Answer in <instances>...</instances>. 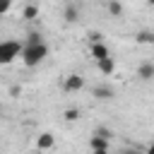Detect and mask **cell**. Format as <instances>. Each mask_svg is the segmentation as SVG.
I'll list each match as a JSON object with an SVG mask.
<instances>
[{
  "mask_svg": "<svg viewBox=\"0 0 154 154\" xmlns=\"http://www.w3.org/2000/svg\"><path fill=\"white\" fill-rule=\"evenodd\" d=\"M46 55H48V46H46V41H43V43H24L22 63H24L26 67H36Z\"/></svg>",
  "mask_w": 154,
  "mask_h": 154,
  "instance_id": "obj_1",
  "label": "cell"
},
{
  "mask_svg": "<svg viewBox=\"0 0 154 154\" xmlns=\"http://www.w3.org/2000/svg\"><path fill=\"white\" fill-rule=\"evenodd\" d=\"M24 51V43L14 41V38H5L0 43V65H10L14 58H19Z\"/></svg>",
  "mask_w": 154,
  "mask_h": 154,
  "instance_id": "obj_2",
  "label": "cell"
},
{
  "mask_svg": "<svg viewBox=\"0 0 154 154\" xmlns=\"http://www.w3.org/2000/svg\"><path fill=\"white\" fill-rule=\"evenodd\" d=\"M82 87H84V77H79V75H67L65 82H63V89L70 91V94L72 91H79Z\"/></svg>",
  "mask_w": 154,
  "mask_h": 154,
  "instance_id": "obj_3",
  "label": "cell"
},
{
  "mask_svg": "<svg viewBox=\"0 0 154 154\" xmlns=\"http://www.w3.org/2000/svg\"><path fill=\"white\" fill-rule=\"evenodd\" d=\"M53 147H55V135L53 132H41L36 137V149L46 152V149H53Z\"/></svg>",
  "mask_w": 154,
  "mask_h": 154,
  "instance_id": "obj_4",
  "label": "cell"
},
{
  "mask_svg": "<svg viewBox=\"0 0 154 154\" xmlns=\"http://www.w3.org/2000/svg\"><path fill=\"white\" fill-rule=\"evenodd\" d=\"M94 96H96L99 101H111V99L116 96V91H113V87H108V84H96V87H94Z\"/></svg>",
  "mask_w": 154,
  "mask_h": 154,
  "instance_id": "obj_5",
  "label": "cell"
},
{
  "mask_svg": "<svg viewBox=\"0 0 154 154\" xmlns=\"http://www.w3.org/2000/svg\"><path fill=\"white\" fill-rule=\"evenodd\" d=\"M96 67L101 75H113L116 72V58H101V60H96Z\"/></svg>",
  "mask_w": 154,
  "mask_h": 154,
  "instance_id": "obj_6",
  "label": "cell"
},
{
  "mask_svg": "<svg viewBox=\"0 0 154 154\" xmlns=\"http://www.w3.org/2000/svg\"><path fill=\"white\" fill-rule=\"evenodd\" d=\"M137 77L142 82H154V63H142L137 70Z\"/></svg>",
  "mask_w": 154,
  "mask_h": 154,
  "instance_id": "obj_7",
  "label": "cell"
},
{
  "mask_svg": "<svg viewBox=\"0 0 154 154\" xmlns=\"http://www.w3.org/2000/svg\"><path fill=\"white\" fill-rule=\"evenodd\" d=\"M63 17H65L67 24H75V22L79 19V10H77V5H75V2H67L65 10H63Z\"/></svg>",
  "mask_w": 154,
  "mask_h": 154,
  "instance_id": "obj_8",
  "label": "cell"
},
{
  "mask_svg": "<svg viewBox=\"0 0 154 154\" xmlns=\"http://www.w3.org/2000/svg\"><path fill=\"white\" fill-rule=\"evenodd\" d=\"M135 41H137V43H142V46H154V31L142 29V31H137V34H135Z\"/></svg>",
  "mask_w": 154,
  "mask_h": 154,
  "instance_id": "obj_9",
  "label": "cell"
},
{
  "mask_svg": "<svg viewBox=\"0 0 154 154\" xmlns=\"http://www.w3.org/2000/svg\"><path fill=\"white\" fill-rule=\"evenodd\" d=\"M91 55H94V60H101V58H111V53H108V48L99 41V43H91Z\"/></svg>",
  "mask_w": 154,
  "mask_h": 154,
  "instance_id": "obj_10",
  "label": "cell"
},
{
  "mask_svg": "<svg viewBox=\"0 0 154 154\" xmlns=\"http://www.w3.org/2000/svg\"><path fill=\"white\" fill-rule=\"evenodd\" d=\"M89 147H91V152H94V149H108V140H106V137H99V135L91 132V137H89Z\"/></svg>",
  "mask_w": 154,
  "mask_h": 154,
  "instance_id": "obj_11",
  "label": "cell"
},
{
  "mask_svg": "<svg viewBox=\"0 0 154 154\" xmlns=\"http://www.w3.org/2000/svg\"><path fill=\"white\" fill-rule=\"evenodd\" d=\"M38 17V5H34V2H29V5H24V10H22V19H36Z\"/></svg>",
  "mask_w": 154,
  "mask_h": 154,
  "instance_id": "obj_12",
  "label": "cell"
},
{
  "mask_svg": "<svg viewBox=\"0 0 154 154\" xmlns=\"http://www.w3.org/2000/svg\"><path fill=\"white\" fill-rule=\"evenodd\" d=\"M106 10L118 17V14H123V2H120V0H108V2H106Z\"/></svg>",
  "mask_w": 154,
  "mask_h": 154,
  "instance_id": "obj_13",
  "label": "cell"
},
{
  "mask_svg": "<svg viewBox=\"0 0 154 154\" xmlns=\"http://www.w3.org/2000/svg\"><path fill=\"white\" fill-rule=\"evenodd\" d=\"M63 118H65L67 123H75V120L82 118V111H79V108H67V111L63 113Z\"/></svg>",
  "mask_w": 154,
  "mask_h": 154,
  "instance_id": "obj_14",
  "label": "cell"
},
{
  "mask_svg": "<svg viewBox=\"0 0 154 154\" xmlns=\"http://www.w3.org/2000/svg\"><path fill=\"white\" fill-rule=\"evenodd\" d=\"M94 135L111 140V137H113V130H111V128H106V125H96V128H94Z\"/></svg>",
  "mask_w": 154,
  "mask_h": 154,
  "instance_id": "obj_15",
  "label": "cell"
},
{
  "mask_svg": "<svg viewBox=\"0 0 154 154\" xmlns=\"http://www.w3.org/2000/svg\"><path fill=\"white\" fill-rule=\"evenodd\" d=\"M26 43H43V36H41L38 31H29V36H26Z\"/></svg>",
  "mask_w": 154,
  "mask_h": 154,
  "instance_id": "obj_16",
  "label": "cell"
},
{
  "mask_svg": "<svg viewBox=\"0 0 154 154\" xmlns=\"http://www.w3.org/2000/svg\"><path fill=\"white\" fill-rule=\"evenodd\" d=\"M12 7V0H0V14H7Z\"/></svg>",
  "mask_w": 154,
  "mask_h": 154,
  "instance_id": "obj_17",
  "label": "cell"
},
{
  "mask_svg": "<svg viewBox=\"0 0 154 154\" xmlns=\"http://www.w3.org/2000/svg\"><path fill=\"white\" fill-rule=\"evenodd\" d=\"M99 41H101V34L99 31H91L89 34V43H99Z\"/></svg>",
  "mask_w": 154,
  "mask_h": 154,
  "instance_id": "obj_18",
  "label": "cell"
},
{
  "mask_svg": "<svg viewBox=\"0 0 154 154\" xmlns=\"http://www.w3.org/2000/svg\"><path fill=\"white\" fill-rule=\"evenodd\" d=\"M19 91H22V87H17V84L10 87V94H12V96H19Z\"/></svg>",
  "mask_w": 154,
  "mask_h": 154,
  "instance_id": "obj_19",
  "label": "cell"
},
{
  "mask_svg": "<svg viewBox=\"0 0 154 154\" xmlns=\"http://www.w3.org/2000/svg\"><path fill=\"white\" fill-rule=\"evenodd\" d=\"M120 154H147V152H140V149H123Z\"/></svg>",
  "mask_w": 154,
  "mask_h": 154,
  "instance_id": "obj_20",
  "label": "cell"
},
{
  "mask_svg": "<svg viewBox=\"0 0 154 154\" xmlns=\"http://www.w3.org/2000/svg\"><path fill=\"white\" fill-rule=\"evenodd\" d=\"M91 154H108V149H94Z\"/></svg>",
  "mask_w": 154,
  "mask_h": 154,
  "instance_id": "obj_21",
  "label": "cell"
},
{
  "mask_svg": "<svg viewBox=\"0 0 154 154\" xmlns=\"http://www.w3.org/2000/svg\"><path fill=\"white\" fill-rule=\"evenodd\" d=\"M147 154H154V142H152V144L147 147Z\"/></svg>",
  "mask_w": 154,
  "mask_h": 154,
  "instance_id": "obj_22",
  "label": "cell"
},
{
  "mask_svg": "<svg viewBox=\"0 0 154 154\" xmlns=\"http://www.w3.org/2000/svg\"><path fill=\"white\" fill-rule=\"evenodd\" d=\"M147 2H149V5H154V0H147Z\"/></svg>",
  "mask_w": 154,
  "mask_h": 154,
  "instance_id": "obj_23",
  "label": "cell"
}]
</instances>
